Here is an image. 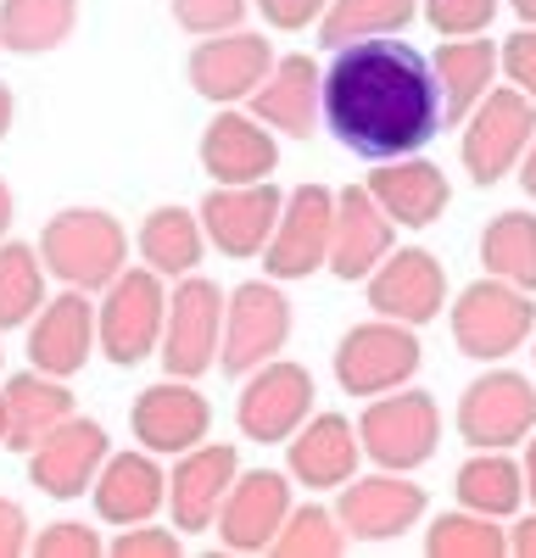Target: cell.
I'll list each match as a JSON object with an SVG mask.
<instances>
[{"label": "cell", "mask_w": 536, "mask_h": 558, "mask_svg": "<svg viewBox=\"0 0 536 558\" xmlns=\"http://www.w3.org/2000/svg\"><path fill=\"white\" fill-rule=\"evenodd\" d=\"M45 307V263L28 241H0V330H28Z\"/></svg>", "instance_id": "cell-36"}, {"label": "cell", "mask_w": 536, "mask_h": 558, "mask_svg": "<svg viewBox=\"0 0 536 558\" xmlns=\"http://www.w3.org/2000/svg\"><path fill=\"white\" fill-rule=\"evenodd\" d=\"M313 413V375L291 357H268L257 363L252 375L241 380V397H235V425L246 441H291V430Z\"/></svg>", "instance_id": "cell-13"}, {"label": "cell", "mask_w": 536, "mask_h": 558, "mask_svg": "<svg viewBox=\"0 0 536 558\" xmlns=\"http://www.w3.org/2000/svg\"><path fill=\"white\" fill-rule=\"evenodd\" d=\"M419 17V0H330L319 17V45L341 51L352 39H386Z\"/></svg>", "instance_id": "cell-34"}, {"label": "cell", "mask_w": 536, "mask_h": 558, "mask_svg": "<svg viewBox=\"0 0 536 558\" xmlns=\"http://www.w3.org/2000/svg\"><path fill=\"white\" fill-rule=\"evenodd\" d=\"M241 475V452L230 441H202L191 452L173 458L168 470V520L179 536H202L212 531L218 508H223V492Z\"/></svg>", "instance_id": "cell-20"}, {"label": "cell", "mask_w": 536, "mask_h": 558, "mask_svg": "<svg viewBox=\"0 0 536 558\" xmlns=\"http://www.w3.org/2000/svg\"><path fill=\"white\" fill-rule=\"evenodd\" d=\"M425 486H414L402 470H375V475H352L336 486V520L352 542H397L402 531H414L425 520Z\"/></svg>", "instance_id": "cell-12"}, {"label": "cell", "mask_w": 536, "mask_h": 558, "mask_svg": "<svg viewBox=\"0 0 536 558\" xmlns=\"http://www.w3.org/2000/svg\"><path fill=\"white\" fill-rule=\"evenodd\" d=\"M275 68V45L252 28H230V34H207L191 45L185 57V78L202 101L212 107H241L252 89Z\"/></svg>", "instance_id": "cell-14"}, {"label": "cell", "mask_w": 536, "mask_h": 558, "mask_svg": "<svg viewBox=\"0 0 536 558\" xmlns=\"http://www.w3.org/2000/svg\"><path fill=\"white\" fill-rule=\"evenodd\" d=\"M107 452H112L107 430L96 425V418L73 413V418H62V425L45 436V441H34L23 458H28L34 492L57 497V502H73V497L89 492V481H96V470L107 463Z\"/></svg>", "instance_id": "cell-19"}, {"label": "cell", "mask_w": 536, "mask_h": 558, "mask_svg": "<svg viewBox=\"0 0 536 558\" xmlns=\"http://www.w3.org/2000/svg\"><path fill=\"white\" fill-rule=\"evenodd\" d=\"M252 7L275 23L280 34H302V28H313V23L325 17L330 0H252Z\"/></svg>", "instance_id": "cell-43"}, {"label": "cell", "mask_w": 536, "mask_h": 558, "mask_svg": "<svg viewBox=\"0 0 536 558\" xmlns=\"http://www.w3.org/2000/svg\"><path fill=\"white\" fill-rule=\"evenodd\" d=\"M453 497H459V508H475V514L514 520L525 508V475H520V463L509 452L475 447L453 475Z\"/></svg>", "instance_id": "cell-31"}, {"label": "cell", "mask_w": 536, "mask_h": 558, "mask_svg": "<svg viewBox=\"0 0 536 558\" xmlns=\"http://www.w3.org/2000/svg\"><path fill=\"white\" fill-rule=\"evenodd\" d=\"M520 475H525V502H536V430L525 436V458H520Z\"/></svg>", "instance_id": "cell-47"}, {"label": "cell", "mask_w": 536, "mask_h": 558, "mask_svg": "<svg viewBox=\"0 0 536 558\" xmlns=\"http://www.w3.org/2000/svg\"><path fill=\"white\" fill-rule=\"evenodd\" d=\"M218 341H223V291L207 274H185L168 291V318H162V375L173 380H202L218 368Z\"/></svg>", "instance_id": "cell-9"}, {"label": "cell", "mask_w": 536, "mask_h": 558, "mask_svg": "<svg viewBox=\"0 0 536 558\" xmlns=\"http://www.w3.org/2000/svg\"><path fill=\"white\" fill-rule=\"evenodd\" d=\"M246 112L275 129V134H291V140H313L319 129V62L291 51L268 68V78L246 96Z\"/></svg>", "instance_id": "cell-27"}, {"label": "cell", "mask_w": 536, "mask_h": 558, "mask_svg": "<svg viewBox=\"0 0 536 558\" xmlns=\"http://www.w3.org/2000/svg\"><path fill=\"white\" fill-rule=\"evenodd\" d=\"M330 218H336V191H325V184H296L280 202V223L263 246V274L280 279V286L313 279L330 257Z\"/></svg>", "instance_id": "cell-11"}, {"label": "cell", "mask_w": 536, "mask_h": 558, "mask_svg": "<svg viewBox=\"0 0 536 558\" xmlns=\"http://www.w3.org/2000/svg\"><path fill=\"white\" fill-rule=\"evenodd\" d=\"M369 196L380 202V213L397 223V229H430L447 202H453V184L447 173L430 162V157H391V162H375V173L364 179Z\"/></svg>", "instance_id": "cell-26"}, {"label": "cell", "mask_w": 536, "mask_h": 558, "mask_svg": "<svg viewBox=\"0 0 536 558\" xmlns=\"http://www.w3.org/2000/svg\"><path fill=\"white\" fill-rule=\"evenodd\" d=\"M107 553L112 558H179V553H185V542H179V531H162V525L141 520V525H118V536L107 542Z\"/></svg>", "instance_id": "cell-41"}, {"label": "cell", "mask_w": 536, "mask_h": 558, "mask_svg": "<svg viewBox=\"0 0 536 558\" xmlns=\"http://www.w3.org/2000/svg\"><path fill=\"white\" fill-rule=\"evenodd\" d=\"M202 173L212 184H257V179H275L280 168V140L275 129H263L252 112L241 107H218L202 129Z\"/></svg>", "instance_id": "cell-21"}, {"label": "cell", "mask_w": 536, "mask_h": 558, "mask_svg": "<svg viewBox=\"0 0 536 558\" xmlns=\"http://www.w3.org/2000/svg\"><path fill=\"white\" fill-rule=\"evenodd\" d=\"M291 341V296L280 279H246L223 296V341H218V368L230 380H246L257 363L280 357Z\"/></svg>", "instance_id": "cell-7"}, {"label": "cell", "mask_w": 536, "mask_h": 558, "mask_svg": "<svg viewBox=\"0 0 536 558\" xmlns=\"http://www.w3.org/2000/svg\"><path fill=\"white\" fill-rule=\"evenodd\" d=\"M12 207H17V202H12V184L0 179V241H7V229H12Z\"/></svg>", "instance_id": "cell-49"}, {"label": "cell", "mask_w": 536, "mask_h": 558, "mask_svg": "<svg viewBox=\"0 0 536 558\" xmlns=\"http://www.w3.org/2000/svg\"><path fill=\"white\" fill-rule=\"evenodd\" d=\"M89 497H96L101 525H141L168 508V475H162L157 452H146V447L107 452V463L89 481Z\"/></svg>", "instance_id": "cell-25"}, {"label": "cell", "mask_w": 536, "mask_h": 558, "mask_svg": "<svg viewBox=\"0 0 536 558\" xmlns=\"http://www.w3.org/2000/svg\"><path fill=\"white\" fill-rule=\"evenodd\" d=\"M296 502V481L280 475V470H241L223 492V508H218V547L223 553H268L275 531L285 525Z\"/></svg>", "instance_id": "cell-16"}, {"label": "cell", "mask_w": 536, "mask_h": 558, "mask_svg": "<svg viewBox=\"0 0 536 558\" xmlns=\"http://www.w3.org/2000/svg\"><path fill=\"white\" fill-rule=\"evenodd\" d=\"M498 68H503V78L520 89V96L536 101V28H531V23H520V28L498 45Z\"/></svg>", "instance_id": "cell-42"}, {"label": "cell", "mask_w": 536, "mask_h": 558, "mask_svg": "<svg viewBox=\"0 0 536 558\" xmlns=\"http://www.w3.org/2000/svg\"><path fill=\"white\" fill-rule=\"evenodd\" d=\"M12 118H17V101H12V89H7V84H0V140H7V134H12Z\"/></svg>", "instance_id": "cell-48"}, {"label": "cell", "mask_w": 536, "mask_h": 558, "mask_svg": "<svg viewBox=\"0 0 536 558\" xmlns=\"http://www.w3.org/2000/svg\"><path fill=\"white\" fill-rule=\"evenodd\" d=\"M352 425H357V447H364V458H375V470L414 475L441 447V402L430 391L397 386V391L369 397V408L357 413Z\"/></svg>", "instance_id": "cell-3"}, {"label": "cell", "mask_w": 536, "mask_h": 558, "mask_svg": "<svg viewBox=\"0 0 536 558\" xmlns=\"http://www.w3.org/2000/svg\"><path fill=\"white\" fill-rule=\"evenodd\" d=\"M464 140H459V157H464V173L475 184H498L520 168L531 134H536V101L520 96L514 84H491L480 107L459 123Z\"/></svg>", "instance_id": "cell-8"}, {"label": "cell", "mask_w": 536, "mask_h": 558, "mask_svg": "<svg viewBox=\"0 0 536 558\" xmlns=\"http://www.w3.org/2000/svg\"><path fill=\"white\" fill-rule=\"evenodd\" d=\"M509 553L514 558H536V514H525V520L509 525Z\"/></svg>", "instance_id": "cell-45"}, {"label": "cell", "mask_w": 536, "mask_h": 558, "mask_svg": "<svg viewBox=\"0 0 536 558\" xmlns=\"http://www.w3.org/2000/svg\"><path fill=\"white\" fill-rule=\"evenodd\" d=\"M246 7H252V0H168L173 23L185 28V34H196V39L241 28L246 23Z\"/></svg>", "instance_id": "cell-40"}, {"label": "cell", "mask_w": 536, "mask_h": 558, "mask_svg": "<svg viewBox=\"0 0 536 558\" xmlns=\"http://www.w3.org/2000/svg\"><path fill=\"white\" fill-rule=\"evenodd\" d=\"M357 425L346 413H307L285 441V475L307 492H336L357 475Z\"/></svg>", "instance_id": "cell-24"}, {"label": "cell", "mask_w": 536, "mask_h": 558, "mask_svg": "<svg viewBox=\"0 0 536 558\" xmlns=\"http://www.w3.org/2000/svg\"><path fill=\"white\" fill-rule=\"evenodd\" d=\"M346 547H352V536L341 531L336 508H325V502H291L285 525L268 542L275 558H341Z\"/></svg>", "instance_id": "cell-37"}, {"label": "cell", "mask_w": 536, "mask_h": 558, "mask_svg": "<svg viewBox=\"0 0 536 558\" xmlns=\"http://www.w3.org/2000/svg\"><path fill=\"white\" fill-rule=\"evenodd\" d=\"M531 357H536V330H531Z\"/></svg>", "instance_id": "cell-52"}, {"label": "cell", "mask_w": 536, "mask_h": 558, "mask_svg": "<svg viewBox=\"0 0 536 558\" xmlns=\"http://www.w3.org/2000/svg\"><path fill=\"white\" fill-rule=\"evenodd\" d=\"M536 330L531 291H514L503 279L480 274L475 286L453 296V347L475 363H509Z\"/></svg>", "instance_id": "cell-6"}, {"label": "cell", "mask_w": 536, "mask_h": 558, "mask_svg": "<svg viewBox=\"0 0 536 558\" xmlns=\"http://www.w3.org/2000/svg\"><path fill=\"white\" fill-rule=\"evenodd\" d=\"M34 246H39L45 274L73 286V291H89V296L107 291L129 268V252H134L129 229L107 207H62V213H51Z\"/></svg>", "instance_id": "cell-2"}, {"label": "cell", "mask_w": 536, "mask_h": 558, "mask_svg": "<svg viewBox=\"0 0 536 558\" xmlns=\"http://www.w3.org/2000/svg\"><path fill=\"white\" fill-rule=\"evenodd\" d=\"M419 17L441 34V39H470L486 34L498 17V0H419Z\"/></svg>", "instance_id": "cell-38"}, {"label": "cell", "mask_w": 536, "mask_h": 558, "mask_svg": "<svg viewBox=\"0 0 536 558\" xmlns=\"http://www.w3.org/2000/svg\"><path fill=\"white\" fill-rule=\"evenodd\" d=\"M0 441H7V397H0Z\"/></svg>", "instance_id": "cell-51"}, {"label": "cell", "mask_w": 536, "mask_h": 558, "mask_svg": "<svg viewBox=\"0 0 536 558\" xmlns=\"http://www.w3.org/2000/svg\"><path fill=\"white\" fill-rule=\"evenodd\" d=\"M425 363V347L414 336V324H397V318H364L336 341V386L346 397H380V391H397L419 375Z\"/></svg>", "instance_id": "cell-5"}, {"label": "cell", "mask_w": 536, "mask_h": 558, "mask_svg": "<svg viewBox=\"0 0 536 558\" xmlns=\"http://www.w3.org/2000/svg\"><path fill=\"white\" fill-rule=\"evenodd\" d=\"M503 7H509L520 23H531V28H536V0H503Z\"/></svg>", "instance_id": "cell-50"}, {"label": "cell", "mask_w": 536, "mask_h": 558, "mask_svg": "<svg viewBox=\"0 0 536 558\" xmlns=\"http://www.w3.org/2000/svg\"><path fill=\"white\" fill-rule=\"evenodd\" d=\"M28 536H34V525L23 514V502L0 497V558H23L28 553Z\"/></svg>", "instance_id": "cell-44"}, {"label": "cell", "mask_w": 536, "mask_h": 558, "mask_svg": "<svg viewBox=\"0 0 536 558\" xmlns=\"http://www.w3.org/2000/svg\"><path fill=\"white\" fill-rule=\"evenodd\" d=\"M480 268L536 296V213H498L480 229Z\"/></svg>", "instance_id": "cell-33"}, {"label": "cell", "mask_w": 536, "mask_h": 558, "mask_svg": "<svg viewBox=\"0 0 536 558\" xmlns=\"http://www.w3.org/2000/svg\"><path fill=\"white\" fill-rule=\"evenodd\" d=\"M498 525L475 508H447L425 525V558H509V531Z\"/></svg>", "instance_id": "cell-35"}, {"label": "cell", "mask_w": 536, "mask_h": 558, "mask_svg": "<svg viewBox=\"0 0 536 558\" xmlns=\"http://www.w3.org/2000/svg\"><path fill=\"white\" fill-rule=\"evenodd\" d=\"M129 430H134V441H141L146 452L179 458V452H191V447L207 441L212 402L196 391V380H173L168 375V380H157V386H146L141 397H134Z\"/></svg>", "instance_id": "cell-18"}, {"label": "cell", "mask_w": 536, "mask_h": 558, "mask_svg": "<svg viewBox=\"0 0 536 558\" xmlns=\"http://www.w3.org/2000/svg\"><path fill=\"white\" fill-rule=\"evenodd\" d=\"M0 397H7V447L12 452H28L34 441L51 436L62 418L78 413V397L68 391V380L45 375V368H34V363L0 386Z\"/></svg>", "instance_id": "cell-29"}, {"label": "cell", "mask_w": 536, "mask_h": 558, "mask_svg": "<svg viewBox=\"0 0 536 558\" xmlns=\"http://www.w3.org/2000/svg\"><path fill=\"white\" fill-rule=\"evenodd\" d=\"M364 286H369L375 318H397V324H414V330L441 318L447 307V268L425 246H391Z\"/></svg>", "instance_id": "cell-17"}, {"label": "cell", "mask_w": 536, "mask_h": 558, "mask_svg": "<svg viewBox=\"0 0 536 558\" xmlns=\"http://www.w3.org/2000/svg\"><path fill=\"white\" fill-rule=\"evenodd\" d=\"M280 184L275 179H257V184H212L202 196L196 218H202V235L212 252L223 257H263L268 235L280 223Z\"/></svg>", "instance_id": "cell-15"}, {"label": "cell", "mask_w": 536, "mask_h": 558, "mask_svg": "<svg viewBox=\"0 0 536 558\" xmlns=\"http://www.w3.org/2000/svg\"><path fill=\"white\" fill-rule=\"evenodd\" d=\"M430 73H436V96H441V123H464L480 96L498 84V39H441L436 57H430Z\"/></svg>", "instance_id": "cell-28"}, {"label": "cell", "mask_w": 536, "mask_h": 558, "mask_svg": "<svg viewBox=\"0 0 536 558\" xmlns=\"http://www.w3.org/2000/svg\"><path fill=\"white\" fill-rule=\"evenodd\" d=\"M28 553L34 558H101L107 542L96 525H84V520H57V525H45L28 536Z\"/></svg>", "instance_id": "cell-39"}, {"label": "cell", "mask_w": 536, "mask_h": 558, "mask_svg": "<svg viewBox=\"0 0 536 558\" xmlns=\"http://www.w3.org/2000/svg\"><path fill=\"white\" fill-rule=\"evenodd\" d=\"M162 318H168V279L151 274L146 263H129L96 302V347L107 363L134 368L157 357L162 341Z\"/></svg>", "instance_id": "cell-4"}, {"label": "cell", "mask_w": 536, "mask_h": 558, "mask_svg": "<svg viewBox=\"0 0 536 558\" xmlns=\"http://www.w3.org/2000/svg\"><path fill=\"white\" fill-rule=\"evenodd\" d=\"M0 363H7V357H0Z\"/></svg>", "instance_id": "cell-53"}, {"label": "cell", "mask_w": 536, "mask_h": 558, "mask_svg": "<svg viewBox=\"0 0 536 558\" xmlns=\"http://www.w3.org/2000/svg\"><path fill=\"white\" fill-rule=\"evenodd\" d=\"M514 173H520V191L536 202V134H531V146H525V157H520V168H514Z\"/></svg>", "instance_id": "cell-46"}, {"label": "cell", "mask_w": 536, "mask_h": 558, "mask_svg": "<svg viewBox=\"0 0 536 558\" xmlns=\"http://www.w3.org/2000/svg\"><path fill=\"white\" fill-rule=\"evenodd\" d=\"M319 118L352 157L391 162L425 151L441 129L430 57L409 39H352L319 73Z\"/></svg>", "instance_id": "cell-1"}, {"label": "cell", "mask_w": 536, "mask_h": 558, "mask_svg": "<svg viewBox=\"0 0 536 558\" xmlns=\"http://www.w3.org/2000/svg\"><path fill=\"white\" fill-rule=\"evenodd\" d=\"M96 352V296L89 291H57L28 318V363L57 380H73Z\"/></svg>", "instance_id": "cell-22"}, {"label": "cell", "mask_w": 536, "mask_h": 558, "mask_svg": "<svg viewBox=\"0 0 536 558\" xmlns=\"http://www.w3.org/2000/svg\"><path fill=\"white\" fill-rule=\"evenodd\" d=\"M207 257V235H202V218L179 202H162L141 218V263L162 279H185L196 274Z\"/></svg>", "instance_id": "cell-30"}, {"label": "cell", "mask_w": 536, "mask_h": 558, "mask_svg": "<svg viewBox=\"0 0 536 558\" xmlns=\"http://www.w3.org/2000/svg\"><path fill=\"white\" fill-rule=\"evenodd\" d=\"M453 425H459L464 447H491V452L520 447L536 430V386H531V375L491 363L486 375H475L464 386Z\"/></svg>", "instance_id": "cell-10"}, {"label": "cell", "mask_w": 536, "mask_h": 558, "mask_svg": "<svg viewBox=\"0 0 536 558\" xmlns=\"http://www.w3.org/2000/svg\"><path fill=\"white\" fill-rule=\"evenodd\" d=\"M78 28V0H0V45L12 57H45Z\"/></svg>", "instance_id": "cell-32"}, {"label": "cell", "mask_w": 536, "mask_h": 558, "mask_svg": "<svg viewBox=\"0 0 536 558\" xmlns=\"http://www.w3.org/2000/svg\"><path fill=\"white\" fill-rule=\"evenodd\" d=\"M391 246H397V223L380 213V202L369 196V184H346V191H336L325 268L336 279H346V286H364Z\"/></svg>", "instance_id": "cell-23"}]
</instances>
